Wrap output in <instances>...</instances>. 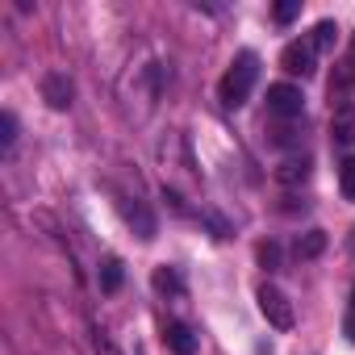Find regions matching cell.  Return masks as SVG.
Segmentation results:
<instances>
[{
    "instance_id": "1",
    "label": "cell",
    "mask_w": 355,
    "mask_h": 355,
    "mask_svg": "<svg viewBox=\"0 0 355 355\" xmlns=\"http://www.w3.org/2000/svg\"><path fill=\"white\" fill-rule=\"evenodd\" d=\"M255 80H259V55H255V51H243V55L230 63V71L222 76V105H226V109H239V105L251 96Z\"/></svg>"
},
{
    "instance_id": "2",
    "label": "cell",
    "mask_w": 355,
    "mask_h": 355,
    "mask_svg": "<svg viewBox=\"0 0 355 355\" xmlns=\"http://www.w3.org/2000/svg\"><path fill=\"white\" fill-rule=\"evenodd\" d=\"M259 313H263L268 326H276V330H293V322H297L293 301H288L284 288H276V284H259Z\"/></svg>"
},
{
    "instance_id": "3",
    "label": "cell",
    "mask_w": 355,
    "mask_h": 355,
    "mask_svg": "<svg viewBox=\"0 0 355 355\" xmlns=\"http://www.w3.org/2000/svg\"><path fill=\"white\" fill-rule=\"evenodd\" d=\"M313 59H318V51H313V42L305 38V42H288L284 51H280V67L288 71V76H313Z\"/></svg>"
},
{
    "instance_id": "4",
    "label": "cell",
    "mask_w": 355,
    "mask_h": 355,
    "mask_svg": "<svg viewBox=\"0 0 355 355\" xmlns=\"http://www.w3.org/2000/svg\"><path fill=\"white\" fill-rule=\"evenodd\" d=\"M268 109H272L276 117H301L305 96H301L297 84H272V88H268Z\"/></svg>"
},
{
    "instance_id": "5",
    "label": "cell",
    "mask_w": 355,
    "mask_h": 355,
    "mask_svg": "<svg viewBox=\"0 0 355 355\" xmlns=\"http://www.w3.org/2000/svg\"><path fill=\"white\" fill-rule=\"evenodd\" d=\"M71 96H76V88H71V80L63 71H46L42 76V101L51 109H71Z\"/></svg>"
},
{
    "instance_id": "6",
    "label": "cell",
    "mask_w": 355,
    "mask_h": 355,
    "mask_svg": "<svg viewBox=\"0 0 355 355\" xmlns=\"http://www.w3.org/2000/svg\"><path fill=\"white\" fill-rule=\"evenodd\" d=\"M163 343H167L175 355H193V351H197V338H193V330H189L184 322H167V326H163Z\"/></svg>"
},
{
    "instance_id": "7",
    "label": "cell",
    "mask_w": 355,
    "mask_h": 355,
    "mask_svg": "<svg viewBox=\"0 0 355 355\" xmlns=\"http://www.w3.org/2000/svg\"><path fill=\"white\" fill-rule=\"evenodd\" d=\"M330 134H334V142L355 146V109H351V105H338V109H334V117H330Z\"/></svg>"
},
{
    "instance_id": "8",
    "label": "cell",
    "mask_w": 355,
    "mask_h": 355,
    "mask_svg": "<svg viewBox=\"0 0 355 355\" xmlns=\"http://www.w3.org/2000/svg\"><path fill=\"white\" fill-rule=\"evenodd\" d=\"M276 180L280 184H305L309 180V159H284L276 167Z\"/></svg>"
},
{
    "instance_id": "9",
    "label": "cell",
    "mask_w": 355,
    "mask_h": 355,
    "mask_svg": "<svg viewBox=\"0 0 355 355\" xmlns=\"http://www.w3.org/2000/svg\"><path fill=\"white\" fill-rule=\"evenodd\" d=\"M155 288L167 293V297H180L184 293V280H180V272H175V268H155Z\"/></svg>"
},
{
    "instance_id": "10",
    "label": "cell",
    "mask_w": 355,
    "mask_h": 355,
    "mask_svg": "<svg viewBox=\"0 0 355 355\" xmlns=\"http://www.w3.org/2000/svg\"><path fill=\"white\" fill-rule=\"evenodd\" d=\"M309 42H313V51H334V42H338V26H334V21H318Z\"/></svg>"
},
{
    "instance_id": "11",
    "label": "cell",
    "mask_w": 355,
    "mask_h": 355,
    "mask_svg": "<svg viewBox=\"0 0 355 355\" xmlns=\"http://www.w3.org/2000/svg\"><path fill=\"white\" fill-rule=\"evenodd\" d=\"M121 280H125L121 259H105V263H101V288H105V293H117V288H121Z\"/></svg>"
},
{
    "instance_id": "12",
    "label": "cell",
    "mask_w": 355,
    "mask_h": 355,
    "mask_svg": "<svg viewBox=\"0 0 355 355\" xmlns=\"http://www.w3.org/2000/svg\"><path fill=\"white\" fill-rule=\"evenodd\" d=\"M322 251H326V234H322V230H309V234L297 243V255H301V259H313V255H322Z\"/></svg>"
},
{
    "instance_id": "13",
    "label": "cell",
    "mask_w": 355,
    "mask_h": 355,
    "mask_svg": "<svg viewBox=\"0 0 355 355\" xmlns=\"http://www.w3.org/2000/svg\"><path fill=\"white\" fill-rule=\"evenodd\" d=\"M338 189L347 201H355V159H343L338 163Z\"/></svg>"
},
{
    "instance_id": "14",
    "label": "cell",
    "mask_w": 355,
    "mask_h": 355,
    "mask_svg": "<svg viewBox=\"0 0 355 355\" xmlns=\"http://www.w3.org/2000/svg\"><path fill=\"white\" fill-rule=\"evenodd\" d=\"M0 138H5V146H13V142H17V117H13V113L0 117Z\"/></svg>"
},
{
    "instance_id": "15",
    "label": "cell",
    "mask_w": 355,
    "mask_h": 355,
    "mask_svg": "<svg viewBox=\"0 0 355 355\" xmlns=\"http://www.w3.org/2000/svg\"><path fill=\"white\" fill-rule=\"evenodd\" d=\"M297 13H301V0H288V5H276V21H280V26H288Z\"/></svg>"
},
{
    "instance_id": "16",
    "label": "cell",
    "mask_w": 355,
    "mask_h": 355,
    "mask_svg": "<svg viewBox=\"0 0 355 355\" xmlns=\"http://www.w3.org/2000/svg\"><path fill=\"white\" fill-rule=\"evenodd\" d=\"M259 259H263V268H276V259H280V247H276V243H263V247H259Z\"/></svg>"
},
{
    "instance_id": "17",
    "label": "cell",
    "mask_w": 355,
    "mask_h": 355,
    "mask_svg": "<svg viewBox=\"0 0 355 355\" xmlns=\"http://www.w3.org/2000/svg\"><path fill=\"white\" fill-rule=\"evenodd\" d=\"M347 334H351V343H355V309L347 313Z\"/></svg>"
},
{
    "instance_id": "18",
    "label": "cell",
    "mask_w": 355,
    "mask_h": 355,
    "mask_svg": "<svg viewBox=\"0 0 355 355\" xmlns=\"http://www.w3.org/2000/svg\"><path fill=\"white\" fill-rule=\"evenodd\" d=\"M351 59H355V46H351Z\"/></svg>"
}]
</instances>
